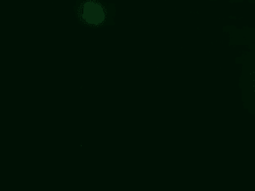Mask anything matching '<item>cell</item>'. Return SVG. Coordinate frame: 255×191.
Segmentation results:
<instances>
[{"label": "cell", "instance_id": "obj_1", "mask_svg": "<svg viewBox=\"0 0 255 191\" xmlns=\"http://www.w3.org/2000/svg\"><path fill=\"white\" fill-rule=\"evenodd\" d=\"M84 18L92 25H98L104 20V11L98 5L91 3L84 8Z\"/></svg>", "mask_w": 255, "mask_h": 191}]
</instances>
